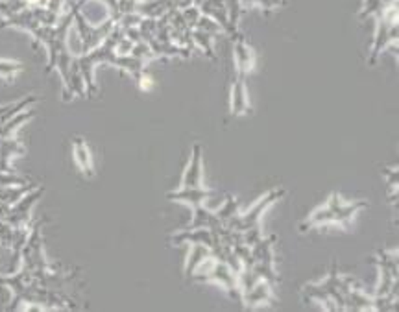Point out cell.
<instances>
[{
  "label": "cell",
  "mask_w": 399,
  "mask_h": 312,
  "mask_svg": "<svg viewBox=\"0 0 399 312\" xmlns=\"http://www.w3.org/2000/svg\"><path fill=\"white\" fill-rule=\"evenodd\" d=\"M183 187L181 190H192V188H202V154H200V146H195V154L190 159V164L183 178Z\"/></svg>",
  "instance_id": "cell-2"
},
{
  "label": "cell",
  "mask_w": 399,
  "mask_h": 312,
  "mask_svg": "<svg viewBox=\"0 0 399 312\" xmlns=\"http://www.w3.org/2000/svg\"><path fill=\"white\" fill-rule=\"evenodd\" d=\"M362 207H366V202L342 203V198H340L339 194H331V198L327 200L324 207L315 211V213L307 219V222L299 226V231H307V229L313 228V226H318V223L324 222L340 223L342 228L348 229L349 222H351V219L355 216V213Z\"/></svg>",
  "instance_id": "cell-1"
}]
</instances>
